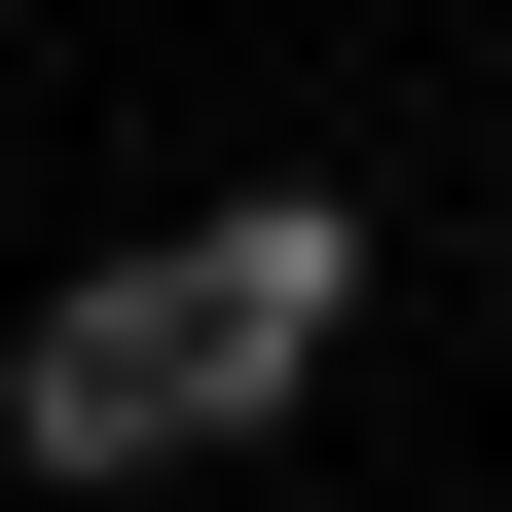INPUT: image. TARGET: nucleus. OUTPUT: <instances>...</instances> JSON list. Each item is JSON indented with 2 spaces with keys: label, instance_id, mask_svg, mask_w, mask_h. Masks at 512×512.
<instances>
[{
  "label": "nucleus",
  "instance_id": "nucleus-1",
  "mask_svg": "<svg viewBox=\"0 0 512 512\" xmlns=\"http://www.w3.org/2000/svg\"><path fill=\"white\" fill-rule=\"evenodd\" d=\"M220 439H293V366H256V293H220V256H74V293H37V330H0V476H220Z\"/></svg>",
  "mask_w": 512,
  "mask_h": 512
},
{
  "label": "nucleus",
  "instance_id": "nucleus-2",
  "mask_svg": "<svg viewBox=\"0 0 512 512\" xmlns=\"http://www.w3.org/2000/svg\"><path fill=\"white\" fill-rule=\"evenodd\" d=\"M256 293V366H293V403H330V330H366V183H220V220H183Z\"/></svg>",
  "mask_w": 512,
  "mask_h": 512
}]
</instances>
